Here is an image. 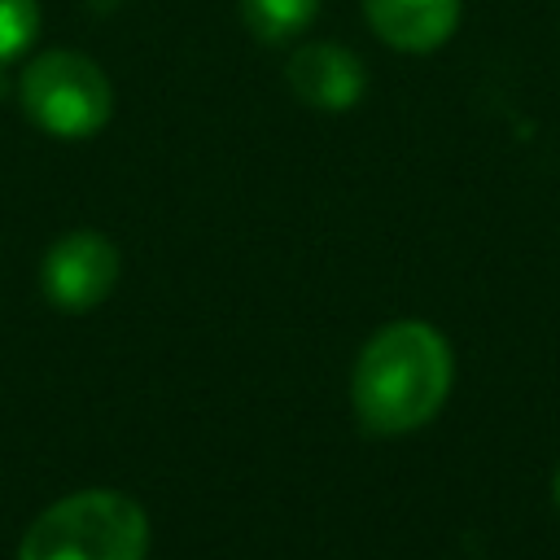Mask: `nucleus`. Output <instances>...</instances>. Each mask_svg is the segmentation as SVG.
<instances>
[{
	"label": "nucleus",
	"mask_w": 560,
	"mask_h": 560,
	"mask_svg": "<svg viewBox=\"0 0 560 560\" xmlns=\"http://www.w3.org/2000/svg\"><path fill=\"white\" fill-rule=\"evenodd\" d=\"M451 346L424 319H394L368 337L350 372V402L363 429L398 438L429 424L451 394Z\"/></svg>",
	"instance_id": "nucleus-1"
},
{
	"label": "nucleus",
	"mask_w": 560,
	"mask_h": 560,
	"mask_svg": "<svg viewBox=\"0 0 560 560\" xmlns=\"http://www.w3.org/2000/svg\"><path fill=\"white\" fill-rule=\"evenodd\" d=\"M149 516L118 490H79L44 508L18 547V560H144Z\"/></svg>",
	"instance_id": "nucleus-2"
},
{
	"label": "nucleus",
	"mask_w": 560,
	"mask_h": 560,
	"mask_svg": "<svg viewBox=\"0 0 560 560\" xmlns=\"http://www.w3.org/2000/svg\"><path fill=\"white\" fill-rule=\"evenodd\" d=\"M18 101L22 114L57 140H88L114 114L109 74L74 48H48L31 57L18 79Z\"/></svg>",
	"instance_id": "nucleus-3"
},
{
	"label": "nucleus",
	"mask_w": 560,
	"mask_h": 560,
	"mask_svg": "<svg viewBox=\"0 0 560 560\" xmlns=\"http://www.w3.org/2000/svg\"><path fill=\"white\" fill-rule=\"evenodd\" d=\"M39 284L61 311H92L118 284V249L101 232H66L39 262Z\"/></svg>",
	"instance_id": "nucleus-4"
},
{
	"label": "nucleus",
	"mask_w": 560,
	"mask_h": 560,
	"mask_svg": "<svg viewBox=\"0 0 560 560\" xmlns=\"http://www.w3.org/2000/svg\"><path fill=\"white\" fill-rule=\"evenodd\" d=\"M284 83H289V92L302 105L341 114V109H350V105L363 101V92H368V66L359 61V52H350L337 39H311V44H298L289 52Z\"/></svg>",
	"instance_id": "nucleus-5"
},
{
	"label": "nucleus",
	"mask_w": 560,
	"mask_h": 560,
	"mask_svg": "<svg viewBox=\"0 0 560 560\" xmlns=\"http://www.w3.org/2000/svg\"><path fill=\"white\" fill-rule=\"evenodd\" d=\"M372 35L398 52H433L459 26V0H363Z\"/></svg>",
	"instance_id": "nucleus-6"
},
{
	"label": "nucleus",
	"mask_w": 560,
	"mask_h": 560,
	"mask_svg": "<svg viewBox=\"0 0 560 560\" xmlns=\"http://www.w3.org/2000/svg\"><path fill=\"white\" fill-rule=\"evenodd\" d=\"M236 9H241V22L254 39L289 44L315 22L319 0H236Z\"/></svg>",
	"instance_id": "nucleus-7"
},
{
	"label": "nucleus",
	"mask_w": 560,
	"mask_h": 560,
	"mask_svg": "<svg viewBox=\"0 0 560 560\" xmlns=\"http://www.w3.org/2000/svg\"><path fill=\"white\" fill-rule=\"evenodd\" d=\"M39 35V0H0V70L31 52Z\"/></svg>",
	"instance_id": "nucleus-8"
},
{
	"label": "nucleus",
	"mask_w": 560,
	"mask_h": 560,
	"mask_svg": "<svg viewBox=\"0 0 560 560\" xmlns=\"http://www.w3.org/2000/svg\"><path fill=\"white\" fill-rule=\"evenodd\" d=\"M551 499H556V512H560V468H556V477H551Z\"/></svg>",
	"instance_id": "nucleus-9"
}]
</instances>
